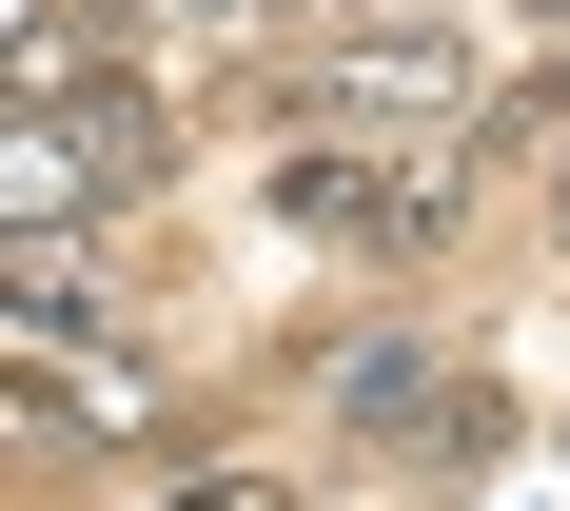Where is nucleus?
<instances>
[{
    "mask_svg": "<svg viewBox=\"0 0 570 511\" xmlns=\"http://www.w3.org/2000/svg\"><path fill=\"white\" fill-rule=\"evenodd\" d=\"M551 217H570V158H551Z\"/></svg>",
    "mask_w": 570,
    "mask_h": 511,
    "instance_id": "nucleus-5",
    "label": "nucleus"
},
{
    "mask_svg": "<svg viewBox=\"0 0 570 511\" xmlns=\"http://www.w3.org/2000/svg\"><path fill=\"white\" fill-rule=\"evenodd\" d=\"M531 20H570V0H531Z\"/></svg>",
    "mask_w": 570,
    "mask_h": 511,
    "instance_id": "nucleus-6",
    "label": "nucleus"
},
{
    "mask_svg": "<svg viewBox=\"0 0 570 511\" xmlns=\"http://www.w3.org/2000/svg\"><path fill=\"white\" fill-rule=\"evenodd\" d=\"M138 177H158V99H138L118 59H40V99H20V217L138 197Z\"/></svg>",
    "mask_w": 570,
    "mask_h": 511,
    "instance_id": "nucleus-1",
    "label": "nucleus"
},
{
    "mask_svg": "<svg viewBox=\"0 0 570 511\" xmlns=\"http://www.w3.org/2000/svg\"><path fill=\"white\" fill-rule=\"evenodd\" d=\"M177 511H295L276 472H177Z\"/></svg>",
    "mask_w": 570,
    "mask_h": 511,
    "instance_id": "nucleus-4",
    "label": "nucleus"
},
{
    "mask_svg": "<svg viewBox=\"0 0 570 511\" xmlns=\"http://www.w3.org/2000/svg\"><path fill=\"white\" fill-rule=\"evenodd\" d=\"M315 394H335V433H354V453H413V433L453 413V374H433V354H413V335H354L335 374H315Z\"/></svg>",
    "mask_w": 570,
    "mask_h": 511,
    "instance_id": "nucleus-3",
    "label": "nucleus"
},
{
    "mask_svg": "<svg viewBox=\"0 0 570 511\" xmlns=\"http://www.w3.org/2000/svg\"><path fill=\"white\" fill-rule=\"evenodd\" d=\"M453 99H472L453 40H335L315 79H295V118H315V138H354V158H374V138H433Z\"/></svg>",
    "mask_w": 570,
    "mask_h": 511,
    "instance_id": "nucleus-2",
    "label": "nucleus"
}]
</instances>
